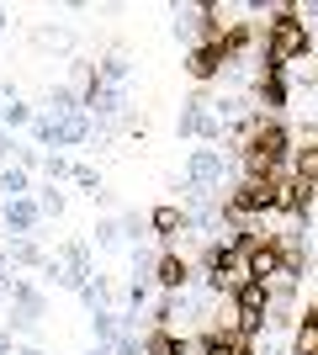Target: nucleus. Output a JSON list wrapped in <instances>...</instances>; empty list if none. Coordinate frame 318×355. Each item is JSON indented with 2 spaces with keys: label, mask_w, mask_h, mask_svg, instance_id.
<instances>
[{
  "label": "nucleus",
  "mask_w": 318,
  "mask_h": 355,
  "mask_svg": "<svg viewBox=\"0 0 318 355\" xmlns=\"http://www.w3.org/2000/svg\"><path fill=\"white\" fill-rule=\"evenodd\" d=\"M233 138H239V164L249 180H287L292 175V133L281 117L255 112Z\"/></svg>",
  "instance_id": "nucleus-1"
},
{
  "label": "nucleus",
  "mask_w": 318,
  "mask_h": 355,
  "mask_svg": "<svg viewBox=\"0 0 318 355\" xmlns=\"http://www.w3.org/2000/svg\"><path fill=\"white\" fill-rule=\"evenodd\" d=\"M313 48V32L297 16V6H281V11L265 21V43H260V64H276V69H292V64L308 59Z\"/></svg>",
  "instance_id": "nucleus-2"
},
{
  "label": "nucleus",
  "mask_w": 318,
  "mask_h": 355,
  "mask_svg": "<svg viewBox=\"0 0 318 355\" xmlns=\"http://www.w3.org/2000/svg\"><path fill=\"white\" fill-rule=\"evenodd\" d=\"M276 186H281V180H249V175H244L233 191H223V212L233 223L265 218V212H276Z\"/></svg>",
  "instance_id": "nucleus-3"
},
{
  "label": "nucleus",
  "mask_w": 318,
  "mask_h": 355,
  "mask_svg": "<svg viewBox=\"0 0 318 355\" xmlns=\"http://www.w3.org/2000/svg\"><path fill=\"white\" fill-rule=\"evenodd\" d=\"M48 276H53V286H69V292H85V286L96 282L91 270V244L85 239H75V244H64L53 260H48Z\"/></svg>",
  "instance_id": "nucleus-4"
},
{
  "label": "nucleus",
  "mask_w": 318,
  "mask_h": 355,
  "mask_svg": "<svg viewBox=\"0 0 318 355\" xmlns=\"http://www.w3.org/2000/svg\"><path fill=\"white\" fill-rule=\"evenodd\" d=\"M223 148H191V159H186V186L181 191H191L197 202H207V196H218V186H223Z\"/></svg>",
  "instance_id": "nucleus-5"
},
{
  "label": "nucleus",
  "mask_w": 318,
  "mask_h": 355,
  "mask_svg": "<svg viewBox=\"0 0 318 355\" xmlns=\"http://www.w3.org/2000/svg\"><path fill=\"white\" fill-rule=\"evenodd\" d=\"M175 133H181V138H202V144L212 148V144H223L228 128L218 122V112H212L207 96H191V101L181 106V122H175Z\"/></svg>",
  "instance_id": "nucleus-6"
},
{
  "label": "nucleus",
  "mask_w": 318,
  "mask_h": 355,
  "mask_svg": "<svg viewBox=\"0 0 318 355\" xmlns=\"http://www.w3.org/2000/svg\"><path fill=\"white\" fill-rule=\"evenodd\" d=\"M37 223H43V207H37V196H21V202H0V228H6V239H32V234H37Z\"/></svg>",
  "instance_id": "nucleus-7"
},
{
  "label": "nucleus",
  "mask_w": 318,
  "mask_h": 355,
  "mask_svg": "<svg viewBox=\"0 0 318 355\" xmlns=\"http://www.w3.org/2000/svg\"><path fill=\"white\" fill-rule=\"evenodd\" d=\"M255 101L265 106V117H276L281 106L292 101V80L287 69H276V64H260V85H255Z\"/></svg>",
  "instance_id": "nucleus-8"
},
{
  "label": "nucleus",
  "mask_w": 318,
  "mask_h": 355,
  "mask_svg": "<svg viewBox=\"0 0 318 355\" xmlns=\"http://www.w3.org/2000/svg\"><path fill=\"white\" fill-rule=\"evenodd\" d=\"M154 286H159L165 297L186 292V286H191V260H186L181 250H165L159 260H154Z\"/></svg>",
  "instance_id": "nucleus-9"
},
{
  "label": "nucleus",
  "mask_w": 318,
  "mask_h": 355,
  "mask_svg": "<svg viewBox=\"0 0 318 355\" xmlns=\"http://www.w3.org/2000/svg\"><path fill=\"white\" fill-rule=\"evenodd\" d=\"M228 64H233V53H228L223 43H202V48H191V59H186V74L207 85V80H218Z\"/></svg>",
  "instance_id": "nucleus-10"
},
{
  "label": "nucleus",
  "mask_w": 318,
  "mask_h": 355,
  "mask_svg": "<svg viewBox=\"0 0 318 355\" xmlns=\"http://www.w3.org/2000/svg\"><path fill=\"white\" fill-rule=\"evenodd\" d=\"M313 196H318V186H303V180H281L276 186V212H287V218H308L313 212Z\"/></svg>",
  "instance_id": "nucleus-11"
},
{
  "label": "nucleus",
  "mask_w": 318,
  "mask_h": 355,
  "mask_svg": "<svg viewBox=\"0 0 318 355\" xmlns=\"http://www.w3.org/2000/svg\"><path fill=\"white\" fill-rule=\"evenodd\" d=\"M80 112H85V96H80V85H53V90H48L43 117H53V122H69V117H80Z\"/></svg>",
  "instance_id": "nucleus-12"
},
{
  "label": "nucleus",
  "mask_w": 318,
  "mask_h": 355,
  "mask_svg": "<svg viewBox=\"0 0 318 355\" xmlns=\"http://www.w3.org/2000/svg\"><path fill=\"white\" fill-rule=\"evenodd\" d=\"M149 228L159 239H175V234H191V207H175V202H165V207L149 212Z\"/></svg>",
  "instance_id": "nucleus-13"
},
{
  "label": "nucleus",
  "mask_w": 318,
  "mask_h": 355,
  "mask_svg": "<svg viewBox=\"0 0 318 355\" xmlns=\"http://www.w3.org/2000/svg\"><path fill=\"white\" fill-rule=\"evenodd\" d=\"M6 254H11L16 270H48V260H53L37 239H6Z\"/></svg>",
  "instance_id": "nucleus-14"
},
{
  "label": "nucleus",
  "mask_w": 318,
  "mask_h": 355,
  "mask_svg": "<svg viewBox=\"0 0 318 355\" xmlns=\"http://www.w3.org/2000/svg\"><path fill=\"white\" fill-rule=\"evenodd\" d=\"M197 345L186 340L181 329H149L143 334V355H191Z\"/></svg>",
  "instance_id": "nucleus-15"
},
{
  "label": "nucleus",
  "mask_w": 318,
  "mask_h": 355,
  "mask_svg": "<svg viewBox=\"0 0 318 355\" xmlns=\"http://www.w3.org/2000/svg\"><path fill=\"white\" fill-rule=\"evenodd\" d=\"M11 313H21V318H43L48 302H43V292H37L32 282H21V276H16V286H11Z\"/></svg>",
  "instance_id": "nucleus-16"
},
{
  "label": "nucleus",
  "mask_w": 318,
  "mask_h": 355,
  "mask_svg": "<svg viewBox=\"0 0 318 355\" xmlns=\"http://www.w3.org/2000/svg\"><path fill=\"white\" fill-rule=\"evenodd\" d=\"M233 345H239V329H233V324H212L207 334L197 340V350L202 355H233Z\"/></svg>",
  "instance_id": "nucleus-17"
},
{
  "label": "nucleus",
  "mask_w": 318,
  "mask_h": 355,
  "mask_svg": "<svg viewBox=\"0 0 318 355\" xmlns=\"http://www.w3.org/2000/svg\"><path fill=\"white\" fill-rule=\"evenodd\" d=\"M21 196H32V170L6 164V170H0V202H21Z\"/></svg>",
  "instance_id": "nucleus-18"
},
{
  "label": "nucleus",
  "mask_w": 318,
  "mask_h": 355,
  "mask_svg": "<svg viewBox=\"0 0 318 355\" xmlns=\"http://www.w3.org/2000/svg\"><path fill=\"white\" fill-rule=\"evenodd\" d=\"M91 334H96V345H117V340H122V313H117V308L91 313Z\"/></svg>",
  "instance_id": "nucleus-19"
},
{
  "label": "nucleus",
  "mask_w": 318,
  "mask_h": 355,
  "mask_svg": "<svg viewBox=\"0 0 318 355\" xmlns=\"http://www.w3.org/2000/svg\"><path fill=\"white\" fill-rule=\"evenodd\" d=\"M32 122H37V112H32L27 101H16V96H11V101L0 106V128H6V133H21V128H32Z\"/></svg>",
  "instance_id": "nucleus-20"
},
{
  "label": "nucleus",
  "mask_w": 318,
  "mask_h": 355,
  "mask_svg": "<svg viewBox=\"0 0 318 355\" xmlns=\"http://www.w3.org/2000/svg\"><path fill=\"white\" fill-rule=\"evenodd\" d=\"M96 74H101L106 85H127V74H133V64H127V53L122 48H112L101 64H96Z\"/></svg>",
  "instance_id": "nucleus-21"
},
{
  "label": "nucleus",
  "mask_w": 318,
  "mask_h": 355,
  "mask_svg": "<svg viewBox=\"0 0 318 355\" xmlns=\"http://www.w3.org/2000/svg\"><path fill=\"white\" fill-rule=\"evenodd\" d=\"M80 302H85V308H91V313L112 308V282H106V276H96V282L85 286V292H80Z\"/></svg>",
  "instance_id": "nucleus-22"
},
{
  "label": "nucleus",
  "mask_w": 318,
  "mask_h": 355,
  "mask_svg": "<svg viewBox=\"0 0 318 355\" xmlns=\"http://www.w3.org/2000/svg\"><path fill=\"white\" fill-rule=\"evenodd\" d=\"M32 196H37V207H43V218H59V212H64V191L53 186V180H48V186H37Z\"/></svg>",
  "instance_id": "nucleus-23"
},
{
  "label": "nucleus",
  "mask_w": 318,
  "mask_h": 355,
  "mask_svg": "<svg viewBox=\"0 0 318 355\" xmlns=\"http://www.w3.org/2000/svg\"><path fill=\"white\" fill-rule=\"evenodd\" d=\"M91 234H96V244H101V250H112V244H122V218H101Z\"/></svg>",
  "instance_id": "nucleus-24"
},
{
  "label": "nucleus",
  "mask_w": 318,
  "mask_h": 355,
  "mask_svg": "<svg viewBox=\"0 0 318 355\" xmlns=\"http://www.w3.org/2000/svg\"><path fill=\"white\" fill-rule=\"evenodd\" d=\"M149 234H154L149 218H138V212H127V218H122V239H127V244H143Z\"/></svg>",
  "instance_id": "nucleus-25"
},
{
  "label": "nucleus",
  "mask_w": 318,
  "mask_h": 355,
  "mask_svg": "<svg viewBox=\"0 0 318 355\" xmlns=\"http://www.w3.org/2000/svg\"><path fill=\"white\" fill-rule=\"evenodd\" d=\"M43 175L59 186V180H75V164L64 159V154H48V159H43Z\"/></svg>",
  "instance_id": "nucleus-26"
},
{
  "label": "nucleus",
  "mask_w": 318,
  "mask_h": 355,
  "mask_svg": "<svg viewBox=\"0 0 318 355\" xmlns=\"http://www.w3.org/2000/svg\"><path fill=\"white\" fill-rule=\"evenodd\" d=\"M75 186L85 196H101V170H91V164H75Z\"/></svg>",
  "instance_id": "nucleus-27"
},
{
  "label": "nucleus",
  "mask_w": 318,
  "mask_h": 355,
  "mask_svg": "<svg viewBox=\"0 0 318 355\" xmlns=\"http://www.w3.org/2000/svg\"><path fill=\"white\" fill-rule=\"evenodd\" d=\"M112 355H143V340H133V334H122V340L112 345Z\"/></svg>",
  "instance_id": "nucleus-28"
},
{
  "label": "nucleus",
  "mask_w": 318,
  "mask_h": 355,
  "mask_svg": "<svg viewBox=\"0 0 318 355\" xmlns=\"http://www.w3.org/2000/svg\"><path fill=\"white\" fill-rule=\"evenodd\" d=\"M16 148H21V144H16V138H11V133H0V170H6V164H16V159H11Z\"/></svg>",
  "instance_id": "nucleus-29"
},
{
  "label": "nucleus",
  "mask_w": 318,
  "mask_h": 355,
  "mask_svg": "<svg viewBox=\"0 0 318 355\" xmlns=\"http://www.w3.org/2000/svg\"><path fill=\"white\" fill-rule=\"evenodd\" d=\"M297 16H303V21H318V0H308V6H297Z\"/></svg>",
  "instance_id": "nucleus-30"
},
{
  "label": "nucleus",
  "mask_w": 318,
  "mask_h": 355,
  "mask_svg": "<svg viewBox=\"0 0 318 355\" xmlns=\"http://www.w3.org/2000/svg\"><path fill=\"white\" fill-rule=\"evenodd\" d=\"M0 355H16V345H11V329H0Z\"/></svg>",
  "instance_id": "nucleus-31"
},
{
  "label": "nucleus",
  "mask_w": 318,
  "mask_h": 355,
  "mask_svg": "<svg viewBox=\"0 0 318 355\" xmlns=\"http://www.w3.org/2000/svg\"><path fill=\"white\" fill-rule=\"evenodd\" d=\"M11 286H16V276H6V270H0V297H6V302H11Z\"/></svg>",
  "instance_id": "nucleus-32"
},
{
  "label": "nucleus",
  "mask_w": 318,
  "mask_h": 355,
  "mask_svg": "<svg viewBox=\"0 0 318 355\" xmlns=\"http://www.w3.org/2000/svg\"><path fill=\"white\" fill-rule=\"evenodd\" d=\"M16 355H43V345H32V340H27V345H16Z\"/></svg>",
  "instance_id": "nucleus-33"
},
{
  "label": "nucleus",
  "mask_w": 318,
  "mask_h": 355,
  "mask_svg": "<svg viewBox=\"0 0 318 355\" xmlns=\"http://www.w3.org/2000/svg\"><path fill=\"white\" fill-rule=\"evenodd\" d=\"M80 355H112V345H91V350H80Z\"/></svg>",
  "instance_id": "nucleus-34"
},
{
  "label": "nucleus",
  "mask_w": 318,
  "mask_h": 355,
  "mask_svg": "<svg viewBox=\"0 0 318 355\" xmlns=\"http://www.w3.org/2000/svg\"><path fill=\"white\" fill-rule=\"evenodd\" d=\"M6 27H11V11H6V6H0V32H6Z\"/></svg>",
  "instance_id": "nucleus-35"
}]
</instances>
